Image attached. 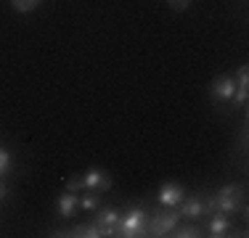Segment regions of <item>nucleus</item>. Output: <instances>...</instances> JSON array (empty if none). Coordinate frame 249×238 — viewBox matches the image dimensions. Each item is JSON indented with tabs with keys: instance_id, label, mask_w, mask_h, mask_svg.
Returning a JSON list of instances; mask_svg holds the SVG:
<instances>
[{
	"instance_id": "obj_15",
	"label": "nucleus",
	"mask_w": 249,
	"mask_h": 238,
	"mask_svg": "<svg viewBox=\"0 0 249 238\" xmlns=\"http://www.w3.org/2000/svg\"><path fill=\"white\" fill-rule=\"evenodd\" d=\"M236 87H249V69L247 67H239V71H236Z\"/></svg>"
},
{
	"instance_id": "obj_17",
	"label": "nucleus",
	"mask_w": 249,
	"mask_h": 238,
	"mask_svg": "<svg viewBox=\"0 0 249 238\" xmlns=\"http://www.w3.org/2000/svg\"><path fill=\"white\" fill-rule=\"evenodd\" d=\"M67 190H72V193H77V190H82V177H80V175L69 177V180H67Z\"/></svg>"
},
{
	"instance_id": "obj_7",
	"label": "nucleus",
	"mask_w": 249,
	"mask_h": 238,
	"mask_svg": "<svg viewBox=\"0 0 249 238\" xmlns=\"http://www.w3.org/2000/svg\"><path fill=\"white\" fill-rule=\"evenodd\" d=\"M180 217H188V220H199V217H204L207 212H210V204H207V199L204 196H191V199H183L180 204Z\"/></svg>"
},
{
	"instance_id": "obj_16",
	"label": "nucleus",
	"mask_w": 249,
	"mask_h": 238,
	"mask_svg": "<svg viewBox=\"0 0 249 238\" xmlns=\"http://www.w3.org/2000/svg\"><path fill=\"white\" fill-rule=\"evenodd\" d=\"M8 170H11V153L5 148H0V175H5Z\"/></svg>"
},
{
	"instance_id": "obj_19",
	"label": "nucleus",
	"mask_w": 249,
	"mask_h": 238,
	"mask_svg": "<svg viewBox=\"0 0 249 238\" xmlns=\"http://www.w3.org/2000/svg\"><path fill=\"white\" fill-rule=\"evenodd\" d=\"M5 193H8V188H5V183H0V199H3Z\"/></svg>"
},
{
	"instance_id": "obj_14",
	"label": "nucleus",
	"mask_w": 249,
	"mask_h": 238,
	"mask_svg": "<svg viewBox=\"0 0 249 238\" xmlns=\"http://www.w3.org/2000/svg\"><path fill=\"white\" fill-rule=\"evenodd\" d=\"M37 3L40 0H11V5H14L19 14H29L32 8H37Z\"/></svg>"
},
{
	"instance_id": "obj_10",
	"label": "nucleus",
	"mask_w": 249,
	"mask_h": 238,
	"mask_svg": "<svg viewBox=\"0 0 249 238\" xmlns=\"http://www.w3.org/2000/svg\"><path fill=\"white\" fill-rule=\"evenodd\" d=\"M56 209H58L61 217H74V212L80 209V196L72 193V190L61 193V196H58V201H56Z\"/></svg>"
},
{
	"instance_id": "obj_1",
	"label": "nucleus",
	"mask_w": 249,
	"mask_h": 238,
	"mask_svg": "<svg viewBox=\"0 0 249 238\" xmlns=\"http://www.w3.org/2000/svg\"><path fill=\"white\" fill-rule=\"evenodd\" d=\"M117 236L120 238H141V236H149V214L143 209H127L124 217H120L117 222Z\"/></svg>"
},
{
	"instance_id": "obj_5",
	"label": "nucleus",
	"mask_w": 249,
	"mask_h": 238,
	"mask_svg": "<svg viewBox=\"0 0 249 238\" xmlns=\"http://www.w3.org/2000/svg\"><path fill=\"white\" fill-rule=\"evenodd\" d=\"M82 177V190H93V193H104V190L111 188V177L106 175L104 170H98V167H90V170L85 172Z\"/></svg>"
},
{
	"instance_id": "obj_11",
	"label": "nucleus",
	"mask_w": 249,
	"mask_h": 238,
	"mask_svg": "<svg viewBox=\"0 0 249 238\" xmlns=\"http://www.w3.org/2000/svg\"><path fill=\"white\" fill-rule=\"evenodd\" d=\"M67 236L69 238H101L104 233H101V228L96 222H80L72 230H67Z\"/></svg>"
},
{
	"instance_id": "obj_9",
	"label": "nucleus",
	"mask_w": 249,
	"mask_h": 238,
	"mask_svg": "<svg viewBox=\"0 0 249 238\" xmlns=\"http://www.w3.org/2000/svg\"><path fill=\"white\" fill-rule=\"evenodd\" d=\"M231 228H233V225H231V217L228 214H212L210 217V222H207V230H210V233L207 236H212V238H223V236H231Z\"/></svg>"
},
{
	"instance_id": "obj_12",
	"label": "nucleus",
	"mask_w": 249,
	"mask_h": 238,
	"mask_svg": "<svg viewBox=\"0 0 249 238\" xmlns=\"http://www.w3.org/2000/svg\"><path fill=\"white\" fill-rule=\"evenodd\" d=\"M170 236H175V238H199V236H204V233H201V228H199V225H194V222H186V225L178 222Z\"/></svg>"
},
{
	"instance_id": "obj_6",
	"label": "nucleus",
	"mask_w": 249,
	"mask_h": 238,
	"mask_svg": "<svg viewBox=\"0 0 249 238\" xmlns=\"http://www.w3.org/2000/svg\"><path fill=\"white\" fill-rule=\"evenodd\" d=\"M186 199V188L175 180H167L159 186V204L162 206H178L180 201Z\"/></svg>"
},
{
	"instance_id": "obj_18",
	"label": "nucleus",
	"mask_w": 249,
	"mask_h": 238,
	"mask_svg": "<svg viewBox=\"0 0 249 238\" xmlns=\"http://www.w3.org/2000/svg\"><path fill=\"white\" fill-rule=\"evenodd\" d=\"M170 5H173L175 11H186L188 8V3H191V0H167Z\"/></svg>"
},
{
	"instance_id": "obj_4",
	"label": "nucleus",
	"mask_w": 249,
	"mask_h": 238,
	"mask_svg": "<svg viewBox=\"0 0 249 238\" xmlns=\"http://www.w3.org/2000/svg\"><path fill=\"white\" fill-rule=\"evenodd\" d=\"M210 95L215 101H220V103H231V101H233V95H236V80H233V74L215 77V80H212V85H210Z\"/></svg>"
},
{
	"instance_id": "obj_13",
	"label": "nucleus",
	"mask_w": 249,
	"mask_h": 238,
	"mask_svg": "<svg viewBox=\"0 0 249 238\" xmlns=\"http://www.w3.org/2000/svg\"><path fill=\"white\" fill-rule=\"evenodd\" d=\"M101 206V199H98V193H85V196H80V209L82 212H93V209H98Z\"/></svg>"
},
{
	"instance_id": "obj_3",
	"label": "nucleus",
	"mask_w": 249,
	"mask_h": 238,
	"mask_svg": "<svg viewBox=\"0 0 249 238\" xmlns=\"http://www.w3.org/2000/svg\"><path fill=\"white\" fill-rule=\"evenodd\" d=\"M178 222H180V212H175V206H162L157 214L149 217V236H154V238L170 236Z\"/></svg>"
},
{
	"instance_id": "obj_2",
	"label": "nucleus",
	"mask_w": 249,
	"mask_h": 238,
	"mask_svg": "<svg viewBox=\"0 0 249 238\" xmlns=\"http://www.w3.org/2000/svg\"><path fill=\"white\" fill-rule=\"evenodd\" d=\"M207 204H210V212H220V214H228L231 217L241 204V188L233 186V183H228V186H223L215 196H210Z\"/></svg>"
},
{
	"instance_id": "obj_8",
	"label": "nucleus",
	"mask_w": 249,
	"mask_h": 238,
	"mask_svg": "<svg viewBox=\"0 0 249 238\" xmlns=\"http://www.w3.org/2000/svg\"><path fill=\"white\" fill-rule=\"evenodd\" d=\"M120 209H114V206H104L101 212H96V220L93 222L101 228V233L104 236H117V222H120Z\"/></svg>"
}]
</instances>
